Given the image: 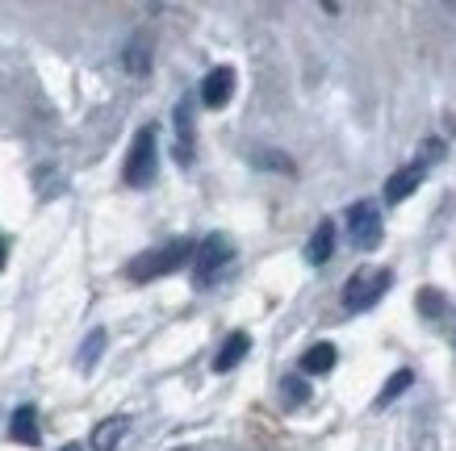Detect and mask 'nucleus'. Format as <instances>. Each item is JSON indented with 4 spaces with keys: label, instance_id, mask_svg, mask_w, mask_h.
Here are the masks:
<instances>
[{
    "label": "nucleus",
    "instance_id": "9",
    "mask_svg": "<svg viewBox=\"0 0 456 451\" xmlns=\"http://www.w3.org/2000/svg\"><path fill=\"white\" fill-rule=\"evenodd\" d=\"M251 351V334H243V330H235L231 339L218 347V356H214V372H231L243 364V356Z\"/></svg>",
    "mask_w": 456,
    "mask_h": 451
},
{
    "label": "nucleus",
    "instance_id": "19",
    "mask_svg": "<svg viewBox=\"0 0 456 451\" xmlns=\"http://www.w3.org/2000/svg\"><path fill=\"white\" fill-rule=\"evenodd\" d=\"M0 268H4V238H0Z\"/></svg>",
    "mask_w": 456,
    "mask_h": 451
},
{
    "label": "nucleus",
    "instance_id": "1",
    "mask_svg": "<svg viewBox=\"0 0 456 451\" xmlns=\"http://www.w3.org/2000/svg\"><path fill=\"white\" fill-rule=\"evenodd\" d=\"M193 251L197 246L189 243V238H172V243L155 246V251L139 255V260H130L126 276H130V280H159V276H172V272H180L184 263L193 260Z\"/></svg>",
    "mask_w": 456,
    "mask_h": 451
},
{
    "label": "nucleus",
    "instance_id": "4",
    "mask_svg": "<svg viewBox=\"0 0 456 451\" xmlns=\"http://www.w3.org/2000/svg\"><path fill=\"white\" fill-rule=\"evenodd\" d=\"M231 260H235V243H231L226 234H209L206 243L193 251V285L197 288H209Z\"/></svg>",
    "mask_w": 456,
    "mask_h": 451
},
{
    "label": "nucleus",
    "instance_id": "16",
    "mask_svg": "<svg viewBox=\"0 0 456 451\" xmlns=\"http://www.w3.org/2000/svg\"><path fill=\"white\" fill-rule=\"evenodd\" d=\"M105 342H110V334H105V330H93V334L80 342V372H93V368H97L101 351H105Z\"/></svg>",
    "mask_w": 456,
    "mask_h": 451
},
{
    "label": "nucleus",
    "instance_id": "20",
    "mask_svg": "<svg viewBox=\"0 0 456 451\" xmlns=\"http://www.w3.org/2000/svg\"><path fill=\"white\" fill-rule=\"evenodd\" d=\"M63 451H84V447H80V443H68V447H63Z\"/></svg>",
    "mask_w": 456,
    "mask_h": 451
},
{
    "label": "nucleus",
    "instance_id": "6",
    "mask_svg": "<svg viewBox=\"0 0 456 451\" xmlns=\"http://www.w3.org/2000/svg\"><path fill=\"white\" fill-rule=\"evenodd\" d=\"M231 93H235V68H214L201 80V105L206 109H222L231 101Z\"/></svg>",
    "mask_w": 456,
    "mask_h": 451
},
{
    "label": "nucleus",
    "instance_id": "12",
    "mask_svg": "<svg viewBox=\"0 0 456 451\" xmlns=\"http://www.w3.org/2000/svg\"><path fill=\"white\" fill-rule=\"evenodd\" d=\"M126 431H130V423H126L122 414H118V418H105V423L93 431V451H113L126 439Z\"/></svg>",
    "mask_w": 456,
    "mask_h": 451
},
{
    "label": "nucleus",
    "instance_id": "3",
    "mask_svg": "<svg viewBox=\"0 0 456 451\" xmlns=\"http://www.w3.org/2000/svg\"><path fill=\"white\" fill-rule=\"evenodd\" d=\"M159 172V155H155V125H142L134 142H130V155H126V167H122V180L130 189H147Z\"/></svg>",
    "mask_w": 456,
    "mask_h": 451
},
{
    "label": "nucleus",
    "instance_id": "7",
    "mask_svg": "<svg viewBox=\"0 0 456 451\" xmlns=\"http://www.w3.org/2000/svg\"><path fill=\"white\" fill-rule=\"evenodd\" d=\"M423 176H428V167H423V164L398 167V172L386 180V201H389V205H402V201H406V197L423 184Z\"/></svg>",
    "mask_w": 456,
    "mask_h": 451
},
{
    "label": "nucleus",
    "instance_id": "17",
    "mask_svg": "<svg viewBox=\"0 0 456 451\" xmlns=\"http://www.w3.org/2000/svg\"><path fill=\"white\" fill-rule=\"evenodd\" d=\"M305 397H310V389H305L302 376H285V381H281V401H285L289 410H297Z\"/></svg>",
    "mask_w": 456,
    "mask_h": 451
},
{
    "label": "nucleus",
    "instance_id": "18",
    "mask_svg": "<svg viewBox=\"0 0 456 451\" xmlns=\"http://www.w3.org/2000/svg\"><path fill=\"white\" fill-rule=\"evenodd\" d=\"M419 310H423L428 318H440L444 314V297L436 293V288H423V293H419Z\"/></svg>",
    "mask_w": 456,
    "mask_h": 451
},
{
    "label": "nucleus",
    "instance_id": "10",
    "mask_svg": "<svg viewBox=\"0 0 456 451\" xmlns=\"http://www.w3.org/2000/svg\"><path fill=\"white\" fill-rule=\"evenodd\" d=\"M9 435H13V443L38 447V410H34V406H17L13 423H9Z\"/></svg>",
    "mask_w": 456,
    "mask_h": 451
},
{
    "label": "nucleus",
    "instance_id": "15",
    "mask_svg": "<svg viewBox=\"0 0 456 451\" xmlns=\"http://www.w3.org/2000/svg\"><path fill=\"white\" fill-rule=\"evenodd\" d=\"M126 71L130 76H147L151 71V42L147 38H130V46H126Z\"/></svg>",
    "mask_w": 456,
    "mask_h": 451
},
{
    "label": "nucleus",
    "instance_id": "13",
    "mask_svg": "<svg viewBox=\"0 0 456 451\" xmlns=\"http://www.w3.org/2000/svg\"><path fill=\"white\" fill-rule=\"evenodd\" d=\"M411 384H415V372H411V368H398V372H394V376H389V381H386V389L377 393L373 410H386V406H394V401H398V397L406 393Z\"/></svg>",
    "mask_w": 456,
    "mask_h": 451
},
{
    "label": "nucleus",
    "instance_id": "11",
    "mask_svg": "<svg viewBox=\"0 0 456 451\" xmlns=\"http://www.w3.org/2000/svg\"><path fill=\"white\" fill-rule=\"evenodd\" d=\"M335 255V221H318V230L305 243V260L310 263H327Z\"/></svg>",
    "mask_w": 456,
    "mask_h": 451
},
{
    "label": "nucleus",
    "instance_id": "2",
    "mask_svg": "<svg viewBox=\"0 0 456 451\" xmlns=\"http://www.w3.org/2000/svg\"><path fill=\"white\" fill-rule=\"evenodd\" d=\"M389 285H394V272H389V268H360V272H352V280L344 285V310L347 314L373 310L377 301L389 293Z\"/></svg>",
    "mask_w": 456,
    "mask_h": 451
},
{
    "label": "nucleus",
    "instance_id": "5",
    "mask_svg": "<svg viewBox=\"0 0 456 451\" xmlns=\"http://www.w3.org/2000/svg\"><path fill=\"white\" fill-rule=\"evenodd\" d=\"M347 238L360 251H373L381 243V209H377V201H356L347 209Z\"/></svg>",
    "mask_w": 456,
    "mask_h": 451
},
{
    "label": "nucleus",
    "instance_id": "8",
    "mask_svg": "<svg viewBox=\"0 0 456 451\" xmlns=\"http://www.w3.org/2000/svg\"><path fill=\"white\" fill-rule=\"evenodd\" d=\"M193 150H197V142H193V105L180 101L176 105V164L189 167L193 164Z\"/></svg>",
    "mask_w": 456,
    "mask_h": 451
},
{
    "label": "nucleus",
    "instance_id": "14",
    "mask_svg": "<svg viewBox=\"0 0 456 451\" xmlns=\"http://www.w3.org/2000/svg\"><path fill=\"white\" fill-rule=\"evenodd\" d=\"M331 368H335V347L331 342H314V347L302 356V372H310V376H327Z\"/></svg>",
    "mask_w": 456,
    "mask_h": 451
}]
</instances>
